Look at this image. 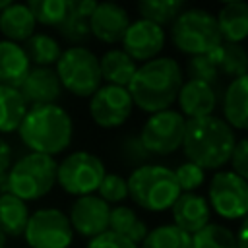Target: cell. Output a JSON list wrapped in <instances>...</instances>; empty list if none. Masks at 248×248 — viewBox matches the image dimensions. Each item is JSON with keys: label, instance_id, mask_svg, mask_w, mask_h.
Returning <instances> with one entry per match:
<instances>
[{"label": "cell", "instance_id": "7c38bea8", "mask_svg": "<svg viewBox=\"0 0 248 248\" xmlns=\"http://www.w3.org/2000/svg\"><path fill=\"white\" fill-rule=\"evenodd\" d=\"M134 103L126 87L103 85L89 101V114L99 128H118L132 114Z\"/></svg>", "mask_w": 248, "mask_h": 248}, {"label": "cell", "instance_id": "ab89813d", "mask_svg": "<svg viewBox=\"0 0 248 248\" xmlns=\"http://www.w3.org/2000/svg\"><path fill=\"white\" fill-rule=\"evenodd\" d=\"M10 167H12V147H10V143L0 136V180L6 178Z\"/></svg>", "mask_w": 248, "mask_h": 248}, {"label": "cell", "instance_id": "7a4b0ae2", "mask_svg": "<svg viewBox=\"0 0 248 248\" xmlns=\"http://www.w3.org/2000/svg\"><path fill=\"white\" fill-rule=\"evenodd\" d=\"M234 130L219 116H203L186 120L182 136V151L188 163L200 169H221L229 163L234 149Z\"/></svg>", "mask_w": 248, "mask_h": 248}, {"label": "cell", "instance_id": "f1b7e54d", "mask_svg": "<svg viewBox=\"0 0 248 248\" xmlns=\"http://www.w3.org/2000/svg\"><path fill=\"white\" fill-rule=\"evenodd\" d=\"M184 2L180 0H143L138 4V12H140V19L151 21L159 27L163 25H172V21L176 19V16L184 10Z\"/></svg>", "mask_w": 248, "mask_h": 248}, {"label": "cell", "instance_id": "60d3db41", "mask_svg": "<svg viewBox=\"0 0 248 248\" xmlns=\"http://www.w3.org/2000/svg\"><path fill=\"white\" fill-rule=\"evenodd\" d=\"M246 234H248V227H246V223H242L240 229H238V236H234L236 248H248V244H246Z\"/></svg>", "mask_w": 248, "mask_h": 248}, {"label": "cell", "instance_id": "8992f818", "mask_svg": "<svg viewBox=\"0 0 248 248\" xmlns=\"http://www.w3.org/2000/svg\"><path fill=\"white\" fill-rule=\"evenodd\" d=\"M172 45L190 56L207 54L223 45L215 16L202 8H184L170 27Z\"/></svg>", "mask_w": 248, "mask_h": 248}, {"label": "cell", "instance_id": "1f68e13d", "mask_svg": "<svg viewBox=\"0 0 248 248\" xmlns=\"http://www.w3.org/2000/svg\"><path fill=\"white\" fill-rule=\"evenodd\" d=\"M35 23L58 27L68 14V0H29L25 4Z\"/></svg>", "mask_w": 248, "mask_h": 248}, {"label": "cell", "instance_id": "9c48e42d", "mask_svg": "<svg viewBox=\"0 0 248 248\" xmlns=\"http://www.w3.org/2000/svg\"><path fill=\"white\" fill-rule=\"evenodd\" d=\"M23 238L31 248H68L74 240V231L64 211L43 207L29 213Z\"/></svg>", "mask_w": 248, "mask_h": 248}, {"label": "cell", "instance_id": "4316f807", "mask_svg": "<svg viewBox=\"0 0 248 248\" xmlns=\"http://www.w3.org/2000/svg\"><path fill=\"white\" fill-rule=\"evenodd\" d=\"M23 50L29 64H35V68H50L62 54L60 43L46 33H33L23 43Z\"/></svg>", "mask_w": 248, "mask_h": 248}, {"label": "cell", "instance_id": "277c9868", "mask_svg": "<svg viewBox=\"0 0 248 248\" xmlns=\"http://www.w3.org/2000/svg\"><path fill=\"white\" fill-rule=\"evenodd\" d=\"M126 186L132 202L145 211L170 209L176 198L182 194L174 172L163 165H143L134 169L126 180Z\"/></svg>", "mask_w": 248, "mask_h": 248}, {"label": "cell", "instance_id": "7402d4cb", "mask_svg": "<svg viewBox=\"0 0 248 248\" xmlns=\"http://www.w3.org/2000/svg\"><path fill=\"white\" fill-rule=\"evenodd\" d=\"M219 35L225 43L240 45L248 37V6L244 2H229L225 4L217 17Z\"/></svg>", "mask_w": 248, "mask_h": 248}, {"label": "cell", "instance_id": "74e56055", "mask_svg": "<svg viewBox=\"0 0 248 248\" xmlns=\"http://www.w3.org/2000/svg\"><path fill=\"white\" fill-rule=\"evenodd\" d=\"M229 161L232 165V172L246 180L248 178V141L244 138L242 140H236L234 149H232Z\"/></svg>", "mask_w": 248, "mask_h": 248}, {"label": "cell", "instance_id": "e0dca14e", "mask_svg": "<svg viewBox=\"0 0 248 248\" xmlns=\"http://www.w3.org/2000/svg\"><path fill=\"white\" fill-rule=\"evenodd\" d=\"M180 114L192 118H203L211 116L217 107V91L213 85L198 79H188L180 85V91L176 95Z\"/></svg>", "mask_w": 248, "mask_h": 248}, {"label": "cell", "instance_id": "e575fe53", "mask_svg": "<svg viewBox=\"0 0 248 248\" xmlns=\"http://www.w3.org/2000/svg\"><path fill=\"white\" fill-rule=\"evenodd\" d=\"M188 74H190V79L205 81V83L215 87V81H217V76H219V68L209 58V54H200V56H192L190 58Z\"/></svg>", "mask_w": 248, "mask_h": 248}, {"label": "cell", "instance_id": "83f0119b", "mask_svg": "<svg viewBox=\"0 0 248 248\" xmlns=\"http://www.w3.org/2000/svg\"><path fill=\"white\" fill-rule=\"evenodd\" d=\"M27 105L17 89L0 85V134H12L19 128Z\"/></svg>", "mask_w": 248, "mask_h": 248}, {"label": "cell", "instance_id": "7bdbcfd3", "mask_svg": "<svg viewBox=\"0 0 248 248\" xmlns=\"http://www.w3.org/2000/svg\"><path fill=\"white\" fill-rule=\"evenodd\" d=\"M6 6H10V0H0V12H2Z\"/></svg>", "mask_w": 248, "mask_h": 248}, {"label": "cell", "instance_id": "8d00e7d4", "mask_svg": "<svg viewBox=\"0 0 248 248\" xmlns=\"http://www.w3.org/2000/svg\"><path fill=\"white\" fill-rule=\"evenodd\" d=\"M99 198L107 203L110 202H122L128 198V186H126V180L120 176V174H114V172H108L105 174V178L101 180L99 184Z\"/></svg>", "mask_w": 248, "mask_h": 248}, {"label": "cell", "instance_id": "d590c367", "mask_svg": "<svg viewBox=\"0 0 248 248\" xmlns=\"http://www.w3.org/2000/svg\"><path fill=\"white\" fill-rule=\"evenodd\" d=\"M174 172V178H176V184H178V188H180V192L182 194H186V192H194L196 188H200L202 184H203V180H205V170L203 169H200V167H196L194 163H182L176 170H172Z\"/></svg>", "mask_w": 248, "mask_h": 248}, {"label": "cell", "instance_id": "603a6c76", "mask_svg": "<svg viewBox=\"0 0 248 248\" xmlns=\"http://www.w3.org/2000/svg\"><path fill=\"white\" fill-rule=\"evenodd\" d=\"M0 33L10 43H25L35 33V19L25 4H14L6 6L0 12Z\"/></svg>", "mask_w": 248, "mask_h": 248}, {"label": "cell", "instance_id": "ba28073f", "mask_svg": "<svg viewBox=\"0 0 248 248\" xmlns=\"http://www.w3.org/2000/svg\"><path fill=\"white\" fill-rule=\"evenodd\" d=\"M105 174L107 170L103 161L89 151H74L56 167V182L64 192L79 198L93 194Z\"/></svg>", "mask_w": 248, "mask_h": 248}, {"label": "cell", "instance_id": "484cf974", "mask_svg": "<svg viewBox=\"0 0 248 248\" xmlns=\"http://www.w3.org/2000/svg\"><path fill=\"white\" fill-rule=\"evenodd\" d=\"M29 219V207L25 202L12 194L0 196V231L4 236H21Z\"/></svg>", "mask_w": 248, "mask_h": 248}, {"label": "cell", "instance_id": "ac0fdd59", "mask_svg": "<svg viewBox=\"0 0 248 248\" xmlns=\"http://www.w3.org/2000/svg\"><path fill=\"white\" fill-rule=\"evenodd\" d=\"M170 211H172V221H174L172 225L190 236L202 231L209 223V215H211L207 200L194 192L180 194L176 202L172 203Z\"/></svg>", "mask_w": 248, "mask_h": 248}, {"label": "cell", "instance_id": "5bb4252c", "mask_svg": "<svg viewBox=\"0 0 248 248\" xmlns=\"http://www.w3.org/2000/svg\"><path fill=\"white\" fill-rule=\"evenodd\" d=\"M122 50L134 60V62H149L159 56V52L165 46V31L163 27L138 19L128 25L124 37H122Z\"/></svg>", "mask_w": 248, "mask_h": 248}, {"label": "cell", "instance_id": "52a82bcc", "mask_svg": "<svg viewBox=\"0 0 248 248\" xmlns=\"http://www.w3.org/2000/svg\"><path fill=\"white\" fill-rule=\"evenodd\" d=\"M56 66V76L62 89L76 97H91L101 87L99 58L87 46H70L62 50Z\"/></svg>", "mask_w": 248, "mask_h": 248}, {"label": "cell", "instance_id": "44dd1931", "mask_svg": "<svg viewBox=\"0 0 248 248\" xmlns=\"http://www.w3.org/2000/svg\"><path fill=\"white\" fill-rule=\"evenodd\" d=\"M29 70L31 64L25 56L23 46L17 43L0 41V85L17 89Z\"/></svg>", "mask_w": 248, "mask_h": 248}, {"label": "cell", "instance_id": "f546056e", "mask_svg": "<svg viewBox=\"0 0 248 248\" xmlns=\"http://www.w3.org/2000/svg\"><path fill=\"white\" fill-rule=\"evenodd\" d=\"M192 248H236L234 232L223 225L207 223L202 231L190 236Z\"/></svg>", "mask_w": 248, "mask_h": 248}, {"label": "cell", "instance_id": "6da1fadb", "mask_svg": "<svg viewBox=\"0 0 248 248\" xmlns=\"http://www.w3.org/2000/svg\"><path fill=\"white\" fill-rule=\"evenodd\" d=\"M182 83L184 78L180 64L170 56H157L138 66L126 89L136 107L143 112L155 114L167 110L176 101Z\"/></svg>", "mask_w": 248, "mask_h": 248}, {"label": "cell", "instance_id": "ee69618b", "mask_svg": "<svg viewBox=\"0 0 248 248\" xmlns=\"http://www.w3.org/2000/svg\"><path fill=\"white\" fill-rule=\"evenodd\" d=\"M6 246V236L2 234V231H0V248H4Z\"/></svg>", "mask_w": 248, "mask_h": 248}, {"label": "cell", "instance_id": "d6986e66", "mask_svg": "<svg viewBox=\"0 0 248 248\" xmlns=\"http://www.w3.org/2000/svg\"><path fill=\"white\" fill-rule=\"evenodd\" d=\"M95 6V0H68V14L56 29L74 46H81V43L89 39V16Z\"/></svg>", "mask_w": 248, "mask_h": 248}, {"label": "cell", "instance_id": "b9f144b4", "mask_svg": "<svg viewBox=\"0 0 248 248\" xmlns=\"http://www.w3.org/2000/svg\"><path fill=\"white\" fill-rule=\"evenodd\" d=\"M4 194H8V186H6V178H2V180H0V196H4Z\"/></svg>", "mask_w": 248, "mask_h": 248}, {"label": "cell", "instance_id": "2e32d148", "mask_svg": "<svg viewBox=\"0 0 248 248\" xmlns=\"http://www.w3.org/2000/svg\"><path fill=\"white\" fill-rule=\"evenodd\" d=\"M27 107L54 105L62 95V85L52 68H33L17 87Z\"/></svg>", "mask_w": 248, "mask_h": 248}, {"label": "cell", "instance_id": "ffe728a7", "mask_svg": "<svg viewBox=\"0 0 248 248\" xmlns=\"http://www.w3.org/2000/svg\"><path fill=\"white\" fill-rule=\"evenodd\" d=\"M223 114L225 122L232 130L248 128V78H234L223 97Z\"/></svg>", "mask_w": 248, "mask_h": 248}, {"label": "cell", "instance_id": "3957f363", "mask_svg": "<svg viewBox=\"0 0 248 248\" xmlns=\"http://www.w3.org/2000/svg\"><path fill=\"white\" fill-rule=\"evenodd\" d=\"M21 141L33 151L43 155L62 153L74 136V124L66 108L54 105L29 107L19 128Z\"/></svg>", "mask_w": 248, "mask_h": 248}, {"label": "cell", "instance_id": "9a60e30c", "mask_svg": "<svg viewBox=\"0 0 248 248\" xmlns=\"http://www.w3.org/2000/svg\"><path fill=\"white\" fill-rule=\"evenodd\" d=\"M130 23L132 21L128 10L112 2H103L97 4L93 14L89 16V33L101 43L114 45L122 41Z\"/></svg>", "mask_w": 248, "mask_h": 248}, {"label": "cell", "instance_id": "30bf717a", "mask_svg": "<svg viewBox=\"0 0 248 248\" xmlns=\"http://www.w3.org/2000/svg\"><path fill=\"white\" fill-rule=\"evenodd\" d=\"M184 126L186 118L178 110L167 108L151 114L145 120L140 132V140L149 155H169L182 145Z\"/></svg>", "mask_w": 248, "mask_h": 248}, {"label": "cell", "instance_id": "836d02e7", "mask_svg": "<svg viewBox=\"0 0 248 248\" xmlns=\"http://www.w3.org/2000/svg\"><path fill=\"white\" fill-rule=\"evenodd\" d=\"M118 149H120L122 159H124L126 163L134 165L136 169L147 165V161L151 159L149 151L143 147V143H141V140H140V134H126V136L122 138Z\"/></svg>", "mask_w": 248, "mask_h": 248}, {"label": "cell", "instance_id": "8fae6325", "mask_svg": "<svg viewBox=\"0 0 248 248\" xmlns=\"http://www.w3.org/2000/svg\"><path fill=\"white\" fill-rule=\"evenodd\" d=\"M209 205L225 219H242L248 209V184L232 170H217L209 182Z\"/></svg>", "mask_w": 248, "mask_h": 248}, {"label": "cell", "instance_id": "4fadbf2b", "mask_svg": "<svg viewBox=\"0 0 248 248\" xmlns=\"http://www.w3.org/2000/svg\"><path fill=\"white\" fill-rule=\"evenodd\" d=\"M110 205L103 202L99 196L89 194L81 196L72 203L68 221L74 232L85 238H95L108 231Z\"/></svg>", "mask_w": 248, "mask_h": 248}, {"label": "cell", "instance_id": "d6a6232c", "mask_svg": "<svg viewBox=\"0 0 248 248\" xmlns=\"http://www.w3.org/2000/svg\"><path fill=\"white\" fill-rule=\"evenodd\" d=\"M219 72L227 74V76H246V68H248V56L242 45H231V43H223L221 50H219V62H217Z\"/></svg>", "mask_w": 248, "mask_h": 248}, {"label": "cell", "instance_id": "cb8c5ba5", "mask_svg": "<svg viewBox=\"0 0 248 248\" xmlns=\"http://www.w3.org/2000/svg\"><path fill=\"white\" fill-rule=\"evenodd\" d=\"M99 70L101 79H105L107 85L128 87L138 70V64L122 48H110L99 58Z\"/></svg>", "mask_w": 248, "mask_h": 248}, {"label": "cell", "instance_id": "f35d334b", "mask_svg": "<svg viewBox=\"0 0 248 248\" xmlns=\"http://www.w3.org/2000/svg\"><path fill=\"white\" fill-rule=\"evenodd\" d=\"M87 248H138V246L132 244V242H128L126 238H122V236L107 231V232L91 238L89 244H87Z\"/></svg>", "mask_w": 248, "mask_h": 248}, {"label": "cell", "instance_id": "d4e9b609", "mask_svg": "<svg viewBox=\"0 0 248 248\" xmlns=\"http://www.w3.org/2000/svg\"><path fill=\"white\" fill-rule=\"evenodd\" d=\"M108 231L126 238L132 244H140L143 242V238L147 236V225L136 215L134 209L126 207V205H116L110 209V217H108Z\"/></svg>", "mask_w": 248, "mask_h": 248}, {"label": "cell", "instance_id": "5b68a950", "mask_svg": "<svg viewBox=\"0 0 248 248\" xmlns=\"http://www.w3.org/2000/svg\"><path fill=\"white\" fill-rule=\"evenodd\" d=\"M58 163L50 155L33 153L19 157L6 174L8 194L19 198L21 202H31L46 196L56 184Z\"/></svg>", "mask_w": 248, "mask_h": 248}, {"label": "cell", "instance_id": "4dcf8cb0", "mask_svg": "<svg viewBox=\"0 0 248 248\" xmlns=\"http://www.w3.org/2000/svg\"><path fill=\"white\" fill-rule=\"evenodd\" d=\"M141 248H192L190 234L182 232L174 225H161L147 232Z\"/></svg>", "mask_w": 248, "mask_h": 248}]
</instances>
